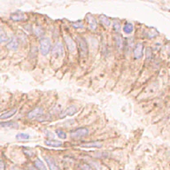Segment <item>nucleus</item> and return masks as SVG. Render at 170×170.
Returning a JSON list of instances; mask_svg holds the SVG:
<instances>
[{"label":"nucleus","instance_id":"1","mask_svg":"<svg viewBox=\"0 0 170 170\" xmlns=\"http://www.w3.org/2000/svg\"><path fill=\"white\" fill-rule=\"evenodd\" d=\"M76 42H77L78 50H79V53L82 58H84L88 55V45H87V42L83 37H76Z\"/></svg>","mask_w":170,"mask_h":170},{"label":"nucleus","instance_id":"2","mask_svg":"<svg viewBox=\"0 0 170 170\" xmlns=\"http://www.w3.org/2000/svg\"><path fill=\"white\" fill-rule=\"evenodd\" d=\"M51 47H52V43L51 40L48 37L41 39L40 41V52L43 56H47L49 54L50 51H51Z\"/></svg>","mask_w":170,"mask_h":170},{"label":"nucleus","instance_id":"3","mask_svg":"<svg viewBox=\"0 0 170 170\" xmlns=\"http://www.w3.org/2000/svg\"><path fill=\"white\" fill-rule=\"evenodd\" d=\"M88 134H89V129L86 128H80V129H76L70 132L71 137L74 138H81V137L87 136Z\"/></svg>","mask_w":170,"mask_h":170},{"label":"nucleus","instance_id":"4","mask_svg":"<svg viewBox=\"0 0 170 170\" xmlns=\"http://www.w3.org/2000/svg\"><path fill=\"white\" fill-rule=\"evenodd\" d=\"M43 114H44V109H43V107L39 106V107H37V108L33 109L30 112H29V114H27V117L29 120H35V119H38L40 116L43 115Z\"/></svg>","mask_w":170,"mask_h":170},{"label":"nucleus","instance_id":"5","mask_svg":"<svg viewBox=\"0 0 170 170\" xmlns=\"http://www.w3.org/2000/svg\"><path fill=\"white\" fill-rule=\"evenodd\" d=\"M144 44L143 43H137L133 50V55L136 60H140L144 55Z\"/></svg>","mask_w":170,"mask_h":170},{"label":"nucleus","instance_id":"6","mask_svg":"<svg viewBox=\"0 0 170 170\" xmlns=\"http://www.w3.org/2000/svg\"><path fill=\"white\" fill-rule=\"evenodd\" d=\"M52 55L53 57L56 59H59V58H61L64 55V48L62 45L61 43H57L52 49Z\"/></svg>","mask_w":170,"mask_h":170},{"label":"nucleus","instance_id":"7","mask_svg":"<svg viewBox=\"0 0 170 170\" xmlns=\"http://www.w3.org/2000/svg\"><path fill=\"white\" fill-rule=\"evenodd\" d=\"M64 41H65V43H66V45H67L68 50L70 52H71V53L75 52V49H76L75 41L71 38L69 36H65V37H64Z\"/></svg>","mask_w":170,"mask_h":170},{"label":"nucleus","instance_id":"8","mask_svg":"<svg viewBox=\"0 0 170 170\" xmlns=\"http://www.w3.org/2000/svg\"><path fill=\"white\" fill-rule=\"evenodd\" d=\"M44 160L46 161L47 165L49 167L50 170H60V168L58 166V164L56 162L54 159L51 156H44Z\"/></svg>","mask_w":170,"mask_h":170},{"label":"nucleus","instance_id":"9","mask_svg":"<svg viewBox=\"0 0 170 170\" xmlns=\"http://www.w3.org/2000/svg\"><path fill=\"white\" fill-rule=\"evenodd\" d=\"M86 20L88 21L89 29L91 30H95L98 27V23H97V21H96L95 17L92 16V14H88L86 16Z\"/></svg>","mask_w":170,"mask_h":170},{"label":"nucleus","instance_id":"10","mask_svg":"<svg viewBox=\"0 0 170 170\" xmlns=\"http://www.w3.org/2000/svg\"><path fill=\"white\" fill-rule=\"evenodd\" d=\"M7 49L11 50V51H16L19 47V41L15 37H13L12 38L9 40L8 44H6Z\"/></svg>","mask_w":170,"mask_h":170},{"label":"nucleus","instance_id":"11","mask_svg":"<svg viewBox=\"0 0 170 170\" xmlns=\"http://www.w3.org/2000/svg\"><path fill=\"white\" fill-rule=\"evenodd\" d=\"M77 107L75 106H71L68 108H67L65 110V112L62 113V114H60V118H65L66 116H72L74 115L76 112H77Z\"/></svg>","mask_w":170,"mask_h":170},{"label":"nucleus","instance_id":"12","mask_svg":"<svg viewBox=\"0 0 170 170\" xmlns=\"http://www.w3.org/2000/svg\"><path fill=\"white\" fill-rule=\"evenodd\" d=\"M16 112H17V109H11V110H9V111H6V112H5V113H3L1 115H0V120H6V119H9V118H11V117H13V116L14 115L16 114Z\"/></svg>","mask_w":170,"mask_h":170},{"label":"nucleus","instance_id":"13","mask_svg":"<svg viewBox=\"0 0 170 170\" xmlns=\"http://www.w3.org/2000/svg\"><path fill=\"white\" fill-rule=\"evenodd\" d=\"M114 41H115V44L117 49L119 51H122L123 49V39L120 36V35H115L114 36Z\"/></svg>","mask_w":170,"mask_h":170},{"label":"nucleus","instance_id":"14","mask_svg":"<svg viewBox=\"0 0 170 170\" xmlns=\"http://www.w3.org/2000/svg\"><path fill=\"white\" fill-rule=\"evenodd\" d=\"M10 19L14 21H21L25 20V14H23L22 13H15L11 14Z\"/></svg>","mask_w":170,"mask_h":170},{"label":"nucleus","instance_id":"15","mask_svg":"<svg viewBox=\"0 0 170 170\" xmlns=\"http://www.w3.org/2000/svg\"><path fill=\"white\" fill-rule=\"evenodd\" d=\"M34 165H35V168L37 170H47L46 166L44 165V163L43 162V160H41L39 158L36 159Z\"/></svg>","mask_w":170,"mask_h":170},{"label":"nucleus","instance_id":"16","mask_svg":"<svg viewBox=\"0 0 170 170\" xmlns=\"http://www.w3.org/2000/svg\"><path fill=\"white\" fill-rule=\"evenodd\" d=\"M81 146L83 147V148H100L102 146L99 142H89V143H85L81 145Z\"/></svg>","mask_w":170,"mask_h":170},{"label":"nucleus","instance_id":"17","mask_svg":"<svg viewBox=\"0 0 170 170\" xmlns=\"http://www.w3.org/2000/svg\"><path fill=\"white\" fill-rule=\"evenodd\" d=\"M0 127L2 128H11V129H18L19 124L14 122H1Z\"/></svg>","mask_w":170,"mask_h":170},{"label":"nucleus","instance_id":"18","mask_svg":"<svg viewBox=\"0 0 170 170\" xmlns=\"http://www.w3.org/2000/svg\"><path fill=\"white\" fill-rule=\"evenodd\" d=\"M44 144L50 147H60L62 146V143L60 141H57V140H46L44 142Z\"/></svg>","mask_w":170,"mask_h":170},{"label":"nucleus","instance_id":"19","mask_svg":"<svg viewBox=\"0 0 170 170\" xmlns=\"http://www.w3.org/2000/svg\"><path fill=\"white\" fill-rule=\"evenodd\" d=\"M8 41V36L6 34V32L4 30L3 28L0 27V43L3 44V43H6Z\"/></svg>","mask_w":170,"mask_h":170},{"label":"nucleus","instance_id":"20","mask_svg":"<svg viewBox=\"0 0 170 170\" xmlns=\"http://www.w3.org/2000/svg\"><path fill=\"white\" fill-rule=\"evenodd\" d=\"M133 30H134V26H133L131 23H129V22H127V23L124 25L123 31L125 34H128V35H129V34H131L132 32H133Z\"/></svg>","mask_w":170,"mask_h":170},{"label":"nucleus","instance_id":"21","mask_svg":"<svg viewBox=\"0 0 170 170\" xmlns=\"http://www.w3.org/2000/svg\"><path fill=\"white\" fill-rule=\"evenodd\" d=\"M99 21H100L101 23H103L105 26H106V27L110 26V24H111L110 19H109L108 17H106V15H104V14H101V15L99 16Z\"/></svg>","mask_w":170,"mask_h":170},{"label":"nucleus","instance_id":"22","mask_svg":"<svg viewBox=\"0 0 170 170\" xmlns=\"http://www.w3.org/2000/svg\"><path fill=\"white\" fill-rule=\"evenodd\" d=\"M16 138L18 140H28L30 138V136L26 133H19L16 136Z\"/></svg>","mask_w":170,"mask_h":170},{"label":"nucleus","instance_id":"23","mask_svg":"<svg viewBox=\"0 0 170 170\" xmlns=\"http://www.w3.org/2000/svg\"><path fill=\"white\" fill-rule=\"evenodd\" d=\"M71 25L75 28V29H83V23L82 21H74L72 22Z\"/></svg>","mask_w":170,"mask_h":170},{"label":"nucleus","instance_id":"24","mask_svg":"<svg viewBox=\"0 0 170 170\" xmlns=\"http://www.w3.org/2000/svg\"><path fill=\"white\" fill-rule=\"evenodd\" d=\"M56 134H57V136H58L60 138H61V139H66V138H67V134L63 131V130H61V129H57V130H56Z\"/></svg>","mask_w":170,"mask_h":170},{"label":"nucleus","instance_id":"25","mask_svg":"<svg viewBox=\"0 0 170 170\" xmlns=\"http://www.w3.org/2000/svg\"><path fill=\"white\" fill-rule=\"evenodd\" d=\"M113 29L115 32H119L121 31V23L118 21H114V24H113Z\"/></svg>","mask_w":170,"mask_h":170},{"label":"nucleus","instance_id":"26","mask_svg":"<svg viewBox=\"0 0 170 170\" xmlns=\"http://www.w3.org/2000/svg\"><path fill=\"white\" fill-rule=\"evenodd\" d=\"M35 34H36L37 37H41V36L44 35V29H43L42 28H40V27H37V28L35 29Z\"/></svg>","mask_w":170,"mask_h":170},{"label":"nucleus","instance_id":"27","mask_svg":"<svg viewBox=\"0 0 170 170\" xmlns=\"http://www.w3.org/2000/svg\"><path fill=\"white\" fill-rule=\"evenodd\" d=\"M81 169L82 170H93L92 168L89 165V164H83L81 166Z\"/></svg>","mask_w":170,"mask_h":170},{"label":"nucleus","instance_id":"28","mask_svg":"<svg viewBox=\"0 0 170 170\" xmlns=\"http://www.w3.org/2000/svg\"><path fill=\"white\" fill-rule=\"evenodd\" d=\"M153 56V52H152V49L151 48H147L146 49V57L147 60H151Z\"/></svg>","mask_w":170,"mask_h":170},{"label":"nucleus","instance_id":"29","mask_svg":"<svg viewBox=\"0 0 170 170\" xmlns=\"http://www.w3.org/2000/svg\"><path fill=\"white\" fill-rule=\"evenodd\" d=\"M0 170H6V164L3 160H0Z\"/></svg>","mask_w":170,"mask_h":170},{"label":"nucleus","instance_id":"30","mask_svg":"<svg viewBox=\"0 0 170 170\" xmlns=\"http://www.w3.org/2000/svg\"><path fill=\"white\" fill-rule=\"evenodd\" d=\"M29 170H37L35 167H33V166H30L29 168Z\"/></svg>","mask_w":170,"mask_h":170},{"label":"nucleus","instance_id":"31","mask_svg":"<svg viewBox=\"0 0 170 170\" xmlns=\"http://www.w3.org/2000/svg\"><path fill=\"white\" fill-rule=\"evenodd\" d=\"M12 170H22V169H20V168H13Z\"/></svg>","mask_w":170,"mask_h":170}]
</instances>
